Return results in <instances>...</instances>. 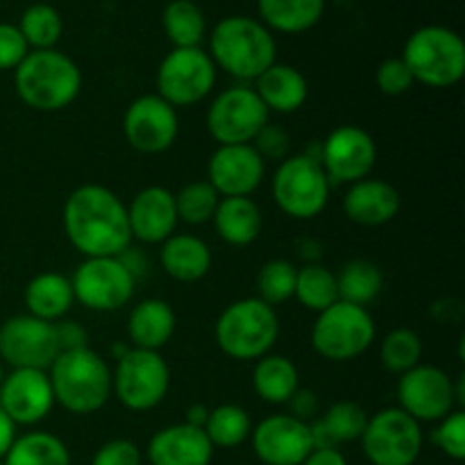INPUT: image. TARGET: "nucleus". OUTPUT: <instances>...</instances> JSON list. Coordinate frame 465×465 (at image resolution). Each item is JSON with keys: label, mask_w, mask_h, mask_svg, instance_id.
I'll return each instance as SVG.
<instances>
[{"label": "nucleus", "mask_w": 465, "mask_h": 465, "mask_svg": "<svg viewBox=\"0 0 465 465\" xmlns=\"http://www.w3.org/2000/svg\"><path fill=\"white\" fill-rule=\"evenodd\" d=\"M64 232L82 257H118L130 248L127 207L103 184H82L64 203Z\"/></svg>", "instance_id": "1"}, {"label": "nucleus", "mask_w": 465, "mask_h": 465, "mask_svg": "<svg viewBox=\"0 0 465 465\" xmlns=\"http://www.w3.org/2000/svg\"><path fill=\"white\" fill-rule=\"evenodd\" d=\"M209 57L236 80H257L277 62L275 36L259 18L227 16L213 25Z\"/></svg>", "instance_id": "2"}, {"label": "nucleus", "mask_w": 465, "mask_h": 465, "mask_svg": "<svg viewBox=\"0 0 465 465\" xmlns=\"http://www.w3.org/2000/svg\"><path fill=\"white\" fill-rule=\"evenodd\" d=\"M14 86L35 112H62L80 95L82 73L62 50H30L14 71Z\"/></svg>", "instance_id": "3"}, {"label": "nucleus", "mask_w": 465, "mask_h": 465, "mask_svg": "<svg viewBox=\"0 0 465 465\" xmlns=\"http://www.w3.org/2000/svg\"><path fill=\"white\" fill-rule=\"evenodd\" d=\"M48 380L54 404L75 416L100 411L112 398V371L89 345L59 354L48 368Z\"/></svg>", "instance_id": "4"}, {"label": "nucleus", "mask_w": 465, "mask_h": 465, "mask_svg": "<svg viewBox=\"0 0 465 465\" xmlns=\"http://www.w3.org/2000/svg\"><path fill=\"white\" fill-rule=\"evenodd\" d=\"M280 336L275 307L259 298H243L223 309L216 321V343L236 361H257L271 354Z\"/></svg>", "instance_id": "5"}, {"label": "nucleus", "mask_w": 465, "mask_h": 465, "mask_svg": "<svg viewBox=\"0 0 465 465\" xmlns=\"http://www.w3.org/2000/svg\"><path fill=\"white\" fill-rule=\"evenodd\" d=\"M402 62L413 82L430 89H450L465 75V44L461 35L445 25L418 27L404 44Z\"/></svg>", "instance_id": "6"}, {"label": "nucleus", "mask_w": 465, "mask_h": 465, "mask_svg": "<svg viewBox=\"0 0 465 465\" xmlns=\"http://www.w3.org/2000/svg\"><path fill=\"white\" fill-rule=\"evenodd\" d=\"M272 200L286 216L295 221H312L330 203L331 184L321 162L307 154L282 159L272 175Z\"/></svg>", "instance_id": "7"}, {"label": "nucleus", "mask_w": 465, "mask_h": 465, "mask_svg": "<svg viewBox=\"0 0 465 465\" xmlns=\"http://www.w3.org/2000/svg\"><path fill=\"white\" fill-rule=\"evenodd\" d=\"M375 321L366 307L339 300L318 313L312 327V345L330 361H350L375 343Z\"/></svg>", "instance_id": "8"}, {"label": "nucleus", "mask_w": 465, "mask_h": 465, "mask_svg": "<svg viewBox=\"0 0 465 465\" xmlns=\"http://www.w3.org/2000/svg\"><path fill=\"white\" fill-rule=\"evenodd\" d=\"M112 372V393L130 411H150L159 407L171 389V368L153 350L130 348L116 359Z\"/></svg>", "instance_id": "9"}, {"label": "nucleus", "mask_w": 465, "mask_h": 465, "mask_svg": "<svg viewBox=\"0 0 465 465\" xmlns=\"http://www.w3.org/2000/svg\"><path fill=\"white\" fill-rule=\"evenodd\" d=\"M361 448L372 465H413L422 452L420 422L400 407H389L368 416Z\"/></svg>", "instance_id": "10"}, {"label": "nucleus", "mask_w": 465, "mask_h": 465, "mask_svg": "<svg viewBox=\"0 0 465 465\" xmlns=\"http://www.w3.org/2000/svg\"><path fill=\"white\" fill-rule=\"evenodd\" d=\"M216 84V66L203 48H173L157 68V95L171 107L203 103Z\"/></svg>", "instance_id": "11"}, {"label": "nucleus", "mask_w": 465, "mask_h": 465, "mask_svg": "<svg viewBox=\"0 0 465 465\" xmlns=\"http://www.w3.org/2000/svg\"><path fill=\"white\" fill-rule=\"evenodd\" d=\"M73 295L89 312H118L132 300L136 280L118 257H86L71 277Z\"/></svg>", "instance_id": "12"}, {"label": "nucleus", "mask_w": 465, "mask_h": 465, "mask_svg": "<svg viewBox=\"0 0 465 465\" xmlns=\"http://www.w3.org/2000/svg\"><path fill=\"white\" fill-rule=\"evenodd\" d=\"M62 354L54 322L30 316H14L0 325V361L30 371H45Z\"/></svg>", "instance_id": "13"}, {"label": "nucleus", "mask_w": 465, "mask_h": 465, "mask_svg": "<svg viewBox=\"0 0 465 465\" xmlns=\"http://www.w3.org/2000/svg\"><path fill=\"white\" fill-rule=\"evenodd\" d=\"M268 112L254 89L232 86L212 100L207 112V130L218 145L252 143L268 123Z\"/></svg>", "instance_id": "14"}, {"label": "nucleus", "mask_w": 465, "mask_h": 465, "mask_svg": "<svg viewBox=\"0 0 465 465\" xmlns=\"http://www.w3.org/2000/svg\"><path fill=\"white\" fill-rule=\"evenodd\" d=\"M377 163V143L359 125H341L321 143V166L330 184H354L371 177Z\"/></svg>", "instance_id": "15"}, {"label": "nucleus", "mask_w": 465, "mask_h": 465, "mask_svg": "<svg viewBox=\"0 0 465 465\" xmlns=\"http://www.w3.org/2000/svg\"><path fill=\"white\" fill-rule=\"evenodd\" d=\"M398 402L416 422H439L457 407L454 380L439 366L418 363L400 375Z\"/></svg>", "instance_id": "16"}, {"label": "nucleus", "mask_w": 465, "mask_h": 465, "mask_svg": "<svg viewBox=\"0 0 465 465\" xmlns=\"http://www.w3.org/2000/svg\"><path fill=\"white\" fill-rule=\"evenodd\" d=\"M123 134L127 143L143 154H159L173 148L180 134L177 109L157 94H145L132 100L123 118Z\"/></svg>", "instance_id": "17"}, {"label": "nucleus", "mask_w": 465, "mask_h": 465, "mask_svg": "<svg viewBox=\"0 0 465 465\" xmlns=\"http://www.w3.org/2000/svg\"><path fill=\"white\" fill-rule=\"evenodd\" d=\"M252 450L263 465H302L313 452L309 422L298 420L291 413H275L252 427Z\"/></svg>", "instance_id": "18"}, {"label": "nucleus", "mask_w": 465, "mask_h": 465, "mask_svg": "<svg viewBox=\"0 0 465 465\" xmlns=\"http://www.w3.org/2000/svg\"><path fill=\"white\" fill-rule=\"evenodd\" d=\"M266 175V162L245 145H218L207 163V182L221 198H250L262 186Z\"/></svg>", "instance_id": "19"}, {"label": "nucleus", "mask_w": 465, "mask_h": 465, "mask_svg": "<svg viewBox=\"0 0 465 465\" xmlns=\"http://www.w3.org/2000/svg\"><path fill=\"white\" fill-rule=\"evenodd\" d=\"M54 407L48 372L16 368L0 384V409L14 425H36Z\"/></svg>", "instance_id": "20"}, {"label": "nucleus", "mask_w": 465, "mask_h": 465, "mask_svg": "<svg viewBox=\"0 0 465 465\" xmlns=\"http://www.w3.org/2000/svg\"><path fill=\"white\" fill-rule=\"evenodd\" d=\"M180 223L175 209V193L163 186H145L127 204V225L132 239L148 245H162L175 234Z\"/></svg>", "instance_id": "21"}, {"label": "nucleus", "mask_w": 465, "mask_h": 465, "mask_svg": "<svg viewBox=\"0 0 465 465\" xmlns=\"http://www.w3.org/2000/svg\"><path fill=\"white\" fill-rule=\"evenodd\" d=\"M150 465H209L213 445L200 427L180 422L159 430L145 450Z\"/></svg>", "instance_id": "22"}, {"label": "nucleus", "mask_w": 465, "mask_h": 465, "mask_svg": "<svg viewBox=\"0 0 465 465\" xmlns=\"http://www.w3.org/2000/svg\"><path fill=\"white\" fill-rule=\"evenodd\" d=\"M402 207L400 191L386 180L366 177L350 184L343 198V212L348 221L361 227H380L393 221Z\"/></svg>", "instance_id": "23"}, {"label": "nucleus", "mask_w": 465, "mask_h": 465, "mask_svg": "<svg viewBox=\"0 0 465 465\" xmlns=\"http://www.w3.org/2000/svg\"><path fill=\"white\" fill-rule=\"evenodd\" d=\"M254 94L268 112L293 114L307 103L309 84L298 68L275 62L254 80Z\"/></svg>", "instance_id": "24"}, {"label": "nucleus", "mask_w": 465, "mask_h": 465, "mask_svg": "<svg viewBox=\"0 0 465 465\" xmlns=\"http://www.w3.org/2000/svg\"><path fill=\"white\" fill-rule=\"evenodd\" d=\"M159 263L175 282L193 284L212 271V250L193 234H173L162 243Z\"/></svg>", "instance_id": "25"}, {"label": "nucleus", "mask_w": 465, "mask_h": 465, "mask_svg": "<svg viewBox=\"0 0 465 465\" xmlns=\"http://www.w3.org/2000/svg\"><path fill=\"white\" fill-rule=\"evenodd\" d=\"M177 318L168 302L157 298L136 304L127 318V336L136 350L159 352L175 334Z\"/></svg>", "instance_id": "26"}, {"label": "nucleus", "mask_w": 465, "mask_h": 465, "mask_svg": "<svg viewBox=\"0 0 465 465\" xmlns=\"http://www.w3.org/2000/svg\"><path fill=\"white\" fill-rule=\"evenodd\" d=\"M366 422L368 413L363 411L361 404L350 402V400L331 404L321 418L309 422L313 450L339 448L343 443H354V440L361 439Z\"/></svg>", "instance_id": "27"}, {"label": "nucleus", "mask_w": 465, "mask_h": 465, "mask_svg": "<svg viewBox=\"0 0 465 465\" xmlns=\"http://www.w3.org/2000/svg\"><path fill=\"white\" fill-rule=\"evenodd\" d=\"M27 313L45 322H59L71 312L75 295H73L71 280L62 272H39L25 286Z\"/></svg>", "instance_id": "28"}, {"label": "nucleus", "mask_w": 465, "mask_h": 465, "mask_svg": "<svg viewBox=\"0 0 465 465\" xmlns=\"http://www.w3.org/2000/svg\"><path fill=\"white\" fill-rule=\"evenodd\" d=\"M212 221L218 236L236 248L254 243L263 230L262 209L252 198H221Z\"/></svg>", "instance_id": "29"}, {"label": "nucleus", "mask_w": 465, "mask_h": 465, "mask_svg": "<svg viewBox=\"0 0 465 465\" xmlns=\"http://www.w3.org/2000/svg\"><path fill=\"white\" fill-rule=\"evenodd\" d=\"M259 21L282 35H302L321 23L325 0H257Z\"/></svg>", "instance_id": "30"}, {"label": "nucleus", "mask_w": 465, "mask_h": 465, "mask_svg": "<svg viewBox=\"0 0 465 465\" xmlns=\"http://www.w3.org/2000/svg\"><path fill=\"white\" fill-rule=\"evenodd\" d=\"M254 393L268 404H286L300 389V372L289 357L266 354L257 359L252 371Z\"/></svg>", "instance_id": "31"}, {"label": "nucleus", "mask_w": 465, "mask_h": 465, "mask_svg": "<svg viewBox=\"0 0 465 465\" xmlns=\"http://www.w3.org/2000/svg\"><path fill=\"white\" fill-rule=\"evenodd\" d=\"M3 465H71V452L59 436L50 431H30L14 439Z\"/></svg>", "instance_id": "32"}, {"label": "nucleus", "mask_w": 465, "mask_h": 465, "mask_svg": "<svg viewBox=\"0 0 465 465\" xmlns=\"http://www.w3.org/2000/svg\"><path fill=\"white\" fill-rule=\"evenodd\" d=\"M336 284H339L341 302L368 309V304L375 302L377 295L384 289V275L377 263L368 262V259H352L341 268V272L336 275Z\"/></svg>", "instance_id": "33"}, {"label": "nucleus", "mask_w": 465, "mask_h": 465, "mask_svg": "<svg viewBox=\"0 0 465 465\" xmlns=\"http://www.w3.org/2000/svg\"><path fill=\"white\" fill-rule=\"evenodd\" d=\"M162 21L173 48H200L207 35V18L193 0H171Z\"/></svg>", "instance_id": "34"}, {"label": "nucleus", "mask_w": 465, "mask_h": 465, "mask_svg": "<svg viewBox=\"0 0 465 465\" xmlns=\"http://www.w3.org/2000/svg\"><path fill=\"white\" fill-rule=\"evenodd\" d=\"M203 430L213 450H232L250 439L252 420H250V413L239 404H221L216 409H209V418Z\"/></svg>", "instance_id": "35"}, {"label": "nucleus", "mask_w": 465, "mask_h": 465, "mask_svg": "<svg viewBox=\"0 0 465 465\" xmlns=\"http://www.w3.org/2000/svg\"><path fill=\"white\" fill-rule=\"evenodd\" d=\"M293 298H298L300 304L307 307L309 312H325L327 307L339 302L336 272L322 263H307V266L298 268Z\"/></svg>", "instance_id": "36"}, {"label": "nucleus", "mask_w": 465, "mask_h": 465, "mask_svg": "<svg viewBox=\"0 0 465 465\" xmlns=\"http://www.w3.org/2000/svg\"><path fill=\"white\" fill-rule=\"evenodd\" d=\"M18 30H21L23 39L30 45V50H50L57 45L59 39H62V14L48 3L30 5V7L21 14Z\"/></svg>", "instance_id": "37"}, {"label": "nucleus", "mask_w": 465, "mask_h": 465, "mask_svg": "<svg viewBox=\"0 0 465 465\" xmlns=\"http://www.w3.org/2000/svg\"><path fill=\"white\" fill-rule=\"evenodd\" d=\"M381 366L395 375H404L407 371L416 368L422 359V341L409 327H398L389 331L386 339L381 341L380 348Z\"/></svg>", "instance_id": "38"}, {"label": "nucleus", "mask_w": 465, "mask_h": 465, "mask_svg": "<svg viewBox=\"0 0 465 465\" xmlns=\"http://www.w3.org/2000/svg\"><path fill=\"white\" fill-rule=\"evenodd\" d=\"M218 203H221V195L207 180L191 182L175 193L177 218L186 225H204L213 218Z\"/></svg>", "instance_id": "39"}, {"label": "nucleus", "mask_w": 465, "mask_h": 465, "mask_svg": "<svg viewBox=\"0 0 465 465\" xmlns=\"http://www.w3.org/2000/svg\"><path fill=\"white\" fill-rule=\"evenodd\" d=\"M295 277H298V268L293 263L286 259H271L263 263L257 275V298L271 307L284 304L286 300L293 298Z\"/></svg>", "instance_id": "40"}, {"label": "nucleus", "mask_w": 465, "mask_h": 465, "mask_svg": "<svg viewBox=\"0 0 465 465\" xmlns=\"http://www.w3.org/2000/svg\"><path fill=\"white\" fill-rule=\"evenodd\" d=\"M436 448L445 454V457L454 459V461H463L465 459V411L463 409H454L452 413L436 422V430L431 434Z\"/></svg>", "instance_id": "41"}, {"label": "nucleus", "mask_w": 465, "mask_h": 465, "mask_svg": "<svg viewBox=\"0 0 465 465\" xmlns=\"http://www.w3.org/2000/svg\"><path fill=\"white\" fill-rule=\"evenodd\" d=\"M377 86L384 95H404L411 91L413 82L411 71L407 68V64L402 62V57H389L380 64L375 73Z\"/></svg>", "instance_id": "42"}, {"label": "nucleus", "mask_w": 465, "mask_h": 465, "mask_svg": "<svg viewBox=\"0 0 465 465\" xmlns=\"http://www.w3.org/2000/svg\"><path fill=\"white\" fill-rule=\"evenodd\" d=\"M30 53L18 25L0 23V71H16L18 64Z\"/></svg>", "instance_id": "43"}, {"label": "nucleus", "mask_w": 465, "mask_h": 465, "mask_svg": "<svg viewBox=\"0 0 465 465\" xmlns=\"http://www.w3.org/2000/svg\"><path fill=\"white\" fill-rule=\"evenodd\" d=\"M141 461H143L141 450L132 440L114 439L98 448L91 465H141Z\"/></svg>", "instance_id": "44"}, {"label": "nucleus", "mask_w": 465, "mask_h": 465, "mask_svg": "<svg viewBox=\"0 0 465 465\" xmlns=\"http://www.w3.org/2000/svg\"><path fill=\"white\" fill-rule=\"evenodd\" d=\"M252 145L254 150L262 154L263 162H266V159H286L284 154L289 153L291 139L289 134H286V130H282L280 125L266 123V125L262 127V132L254 136Z\"/></svg>", "instance_id": "45"}, {"label": "nucleus", "mask_w": 465, "mask_h": 465, "mask_svg": "<svg viewBox=\"0 0 465 465\" xmlns=\"http://www.w3.org/2000/svg\"><path fill=\"white\" fill-rule=\"evenodd\" d=\"M286 404L291 409V416L298 420L312 422L318 418V395L312 389H298Z\"/></svg>", "instance_id": "46"}, {"label": "nucleus", "mask_w": 465, "mask_h": 465, "mask_svg": "<svg viewBox=\"0 0 465 465\" xmlns=\"http://www.w3.org/2000/svg\"><path fill=\"white\" fill-rule=\"evenodd\" d=\"M59 336V345H62V352L66 350H77L86 348V331L80 322L75 321H59L54 322Z\"/></svg>", "instance_id": "47"}, {"label": "nucleus", "mask_w": 465, "mask_h": 465, "mask_svg": "<svg viewBox=\"0 0 465 465\" xmlns=\"http://www.w3.org/2000/svg\"><path fill=\"white\" fill-rule=\"evenodd\" d=\"M302 465H348L339 448H327V450H313Z\"/></svg>", "instance_id": "48"}, {"label": "nucleus", "mask_w": 465, "mask_h": 465, "mask_svg": "<svg viewBox=\"0 0 465 465\" xmlns=\"http://www.w3.org/2000/svg\"><path fill=\"white\" fill-rule=\"evenodd\" d=\"M14 439H16V425H14V422L5 416L3 409H0V459L7 454L9 445L14 443Z\"/></svg>", "instance_id": "49"}, {"label": "nucleus", "mask_w": 465, "mask_h": 465, "mask_svg": "<svg viewBox=\"0 0 465 465\" xmlns=\"http://www.w3.org/2000/svg\"><path fill=\"white\" fill-rule=\"evenodd\" d=\"M207 418H209V409L204 407V404H193V407H189V411H186L184 422H189V425L200 427V430H203L204 422H207Z\"/></svg>", "instance_id": "50"}, {"label": "nucleus", "mask_w": 465, "mask_h": 465, "mask_svg": "<svg viewBox=\"0 0 465 465\" xmlns=\"http://www.w3.org/2000/svg\"><path fill=\"white\" fill-rule=\"evenodd\" d=\"M5 380V368H3V361H0V384H3Z\"/></svg>", "instance_id": "51"}, {"label": "nucleus", "mask_w": 465, "mask_h": 465, "mask_svg": "<svg viewBox=\"0 0 465 465\" xmlns=\"http://www.w3.org/2000/svg\"><path fill=\"white\" fill-rule=\"evenodd\" d=\"M0 465H3V459H0Z\"/></svg>", "instance_id": "52"}]
</instances>
